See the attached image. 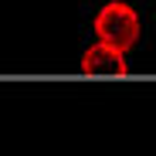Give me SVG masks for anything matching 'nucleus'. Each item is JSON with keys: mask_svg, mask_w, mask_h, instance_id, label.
<instances>
[{"mask_svg": "<svg viewBox=\"0 0 156 156\" xmlns=\"http://www.w3.org/2000/svg\"><path fill=\"white\" fill-rule=\"evenodd\" d=\"M95 37L98 44H109L115 51H133L136 41H139V31H143V24H139V14L133 4H122V0H109V4H102V10L95 14Z\"/></svg>", "mask_w": 156, "mask_h": 156, "instance_id": "obj_1", "label": "nucleus"}, {"mask_svg": "<svg viewBox=\"0 0 156 156\" xmlns=\"http://www.w3.org/2000/svg\"><path fill=\"white\" fill-rule=\"evenodd\" d=\"M82 71L85 75H126L129 61L122 51H115L109 44H92L82 55Z\"/></svg>", "mask_w": 156, "mask_h": 156, "instance_id": "obj_2", "label": "nucleus"}]
</instances>
